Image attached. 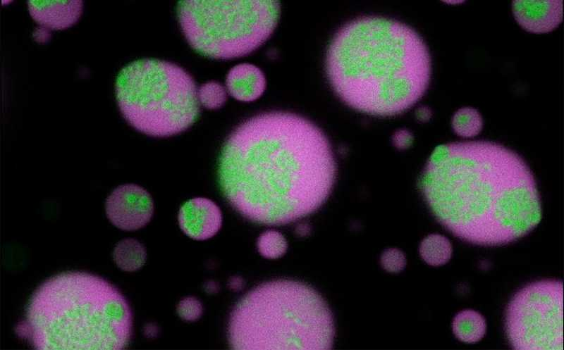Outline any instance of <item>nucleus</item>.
Here are the masks:
<instances>
[{
	"label": "nucleus",
	"instance_id": "nucleus-17",
	"mask_svg": "<svg viewBox=\"0 0 564 350\" xmlns=\"http://www.w3.org/2000/svg\"><path fill=\"white\" fill-rule=\"evenodd\" d=\"M483 127V119L479 112L472 107L458 109L452 118V127L454 132L462 137H472L477 135Z\"/></svg>",
	"mask_w": 564,
	"mask_h": 350
},
{
	"label": "nucleus",
	"instance_id": "nucleus-15",
	"mask_svg": "<svg viewBox=\"0 0 564 350\" xmlns=\"http://www.w3.org/2000/svg\"><path fill=\"white\" fill-rule=\"evenodd\" d=\"M147 253L144 246L137 239L126 238L114 246L113 258L118 268L133 272L142 268L146 261Z\"/></svg>",
	"mask_w": 564,
	"mask_h": 350
},
{
	"label": "nucleus",
	"instance_id": "nucleus-12",
	"mask_svg": "<svg viewBox=\"0 0 564 350\" xmlns=\"http://www.w3.org/2000/svg\"><path fill=\"white\" fill-rule=\"evenodd\" d=\"M27 6L32 18L47 30L69 27L78 21L82 9L81 1H29Z\"/></svg>",
	"mask_w": 564,
	"mask_h": 350
},
{
	"label": "nucleus",
	"instance_id": "nucleus-26",
	"mask_svg": "<svg viewBox=\"0 0 564 350\" xmlns=\"http://www.w3.org/2000/svg\"><path fill=\"white\" fill-rule=\"evenodd\" d=\"M443 2H444L445 4H449V5H458V4H463L465 2V1H462V0H447V1H443Z\"/></svg>",
	"mask_w": 564,
	"mask_h": 350
},
{
	"label": "nucleus",
	"instance_id": "nucleus-19",
	"mask_svg": "<svg viewBox=\"0 0 564 350\" xmlns=\"http://www.w3.org/2000/svg\"><path fill=\"white\" fill-rule=\"evenodd\" d=\"M200 104L207 109H218L226 102L227 93L224 87L214 81L202 85L197 90Z\"/></svg>",
	"mask_w": 564,
	"mask_h": 350
},
{
	"label": "nucleus",
	"instance_id": "nucleus-22",
	"mask_svg": "<svg viewBox=\"0 0 564 350\" xmlns=\"http://www.w3.org/2000/svg\"><path fill=\"white\" fill-rule=\"evenodd\" d=\"M393 145L398 149H406L410 147L414 141V137L411 132L407 130L402 129L396 131L392 138Z\"/></svg>",
	"mask_w": 564,
	"mask_h": 350
},
{
	"label": "nucleus",
	"instance_id": "nucleus-14",
	"mask_svg": "<svg viewBox=\"0 0 564 350\" xmlns=\"http://www.w3.org/2000/svg\"><path fill=\"white\" fill-rule=\"evenodd\" d=\"M453 332L460 341L475 343L485 335L486 323L484 318L474 310H463L454 317L452 323Z\"/></svg>",
	"mask_w": 564,
	"mask_h": 350
},
{
	"label": "nucleus",
	"instance_id": "nucleus-10",
	"mask_svg": "<svg viewBox=\"0 0 564 350\" xmlns=\"http://www.w3.org/2000/svg\"><path fill=\"white\" fill-rule=\"evenodd\" d=\"M181 230L195 240L213 237L221 229L222 214L219 207L207 198L197 197L186 201L178 213Z\"/></svg>",
	"mask_w": 564,
	"mask_h": 350
},
{
	"label": "nucleus",
	"instance_id": "nucleus-7",
	"mask_svg": "<svg viewBox=\"0 0 564 350\" xmlns=\"http://www.w3.org/2000/svg\"><path fill=\"white\" fill-rule=\"evenodd\" d=\"M177 15L188 43L216 59L245 56L271 36L280 15L277 1H181Z\"/></svg>",
	"mask_w": 564,
	"mask_h": 350
},
{
	"label": "nucleus",
	"instance_id": "nucleus-1",
	"mask_svg": "<svg viewBox=\"0 0 564 350\" xmlns=\"http://www.w3.org/2000/svg\"><path fill=\"white\" fill-rule=\"evenodd\" d=\"M336 175L334 156L321 130L281 111L257 115L237 127L218 165L220 189L231 206L267 225L288 224L317 211Z\"/></svg>",
	"mask_w": 564,
	"mask_h": 350
},
{
	"label": "nucleus",
	"instance_id": "nucleus-6",
	"mask_svg": "<svg viewBox=\"0 0 564 350\" xmlns=\"http://www.w3.org/2000/svg\"><path fill=\"white\" fill-rule=\"evenodd\" d=\"M115 94L124 119L149 136L179 134L198 118L200 103L192 77L167 61L145 58L118 72Z\"/></svg>",
	"mask_w": 564,
	"mask_h": 350
},
{
	"label": "nucleus",
	"instance_id": "nucleus-11",
	"mask_svg": "<svg viewBox=\"0 0 564 350\" xmlns=\"http://www.w3.org/2000/svg\"><path fill=\"white\" fill-rule=\"evenodd\" d=\"M512 11L515 20L525 30L536 34L547 33L555 30L563 20V1H513Z\"/></svg>",
	"mask_w": 564,
	"mask_h": 350
},
{
	"label": "nucleus",
	"instance_id": "nucleus-21",
	"mask_svg": "<svg viewBox=\"0 0 564 350\" xmlns=\"http://www.w3.org/2000/svg\"><path fill=\"white\" fill-rule=\"evenodd\" d=\"M381 263L387 271L398 273L405 268L406 258L400 250L389 249L383 253L381 257Z\"/></svg>",
	"mask_w": 564,
	"mask_h": 350
},
{
	"label": "nucleus",
	"instance_id": "nucleus-24",
	"mask_svg": "<svg viewBox=\"0 0 564 350\" xmlns=\"http://www.w3.org/2000/svg\"><path fill=\"white\" fill-rule=\"evenodd\" d=\"M228 286L232 291H240L244 286V280L238 276L231 277L228 280Z\"/></svg>",
	"mask_w": 564,
	"mask_h": 350
},
{
	"label": "nucleus",
	"instance_id": "nucleus-4",
	"mask_svg": "<svg viewBox=\"0 0 564 350\" xmlns=\"http://www.w3.org/2000/svg\"><path fill=\"white\" fill-rule=\"evenodd\" d=\"M125 298L88 273H59L42 282L27 304L18 334L37 349H122L132 335Z\"/></svg>",
	"mask_w": 564,
	"mask_h": 350
},
{
	"label": "nucleus",
	"instance_id": "nucleus-20",
	"mask_svg": "<svg viewBox=\"0 0 564 350\" xmlns=\"http://www.w3.org/2000/svg\"><path fill=\"white\" fill-rule=\"evenodd\" d=\"M176 310L180 318L188 322H194L202 316L203 306L198 299L186 296L179 301Z\"/></svg>",
	"mask_w": 564,
	"mask_h": 350
},
{
	"label": "nucleus",
	"instance_id": "nucleus-5",
	"mask_svg": "<svg viewBox=\"0 0 564 350\" xmlns=\"http://www.w3.org/2000/svg\"><path fill=\"white\" fill-rule=\"evenodd\" d=\"M332 314L312 287L290 280L260 284L235 304L228 324L232 349H329Z\"/></svg>",
	"mask_w": 564,
	"mask_h": 350
},
{
	"label": "nucleus",
	"instance_id": "nucleus-25",
	"mask_svg": "<svg viewBox=\"0 0 564 350\" xmlns=\"http://www.w3.org/2000/svg\"><path fill=\"white\" fill-rule=\"evenodd\" d=\"M204 288L207 292L209 294H213L217 292V289H219V286L217 283H216L215 282L209 281L207 283H206Z\"/></svg>",
	"mask_w": 564,
	"mask_h": 350
},
{
	"label": "nucleus",
	"instance_id": "nucleus-23",
	"mask_svg": "<svg viewBox=\"0 0 564 350\" xmlns=\"http://www.w3.org/2000/svg\"><path fill=\"white\" fill-rule=\"evenodd\" d=\"M415 116L421 122H427L431 118L432 112L429 107L421 106L416 110Z\"/></svg>",
	"mask_w": 564,
	"mask_h": 350
},
{
	"label": "nucleus",
	"instance_id": "nucleus-13",
	"mask_svg": "<svg viewBox=\"0 0 564 350\" xmlns=\"http://www.w3.org/2000/svg\"><path fill=\"white\" fill-rule=\"evenodd\" d=\"M229 94L241 101H252L259 98L266 88V79L257 66L243 63L234 66L226 77Z\"/></svg>",
	"mask_w": 564,
	"mask_h": 350
},
{
	"label": "nucleus",
	"instance_id": "nucleus-18",
	"mask_svg": "<svg viewBox=\"0 0 564 350\" xmlns=\"http://www.w3.org/2000/svg\"><path fill=\"white\" fill-rule=\"evenodd\" d=\"M257 247L259 253L263 257L268 259H276L284 255L288 248V244L281 232L269 230L259 235L257 242Z\"/></svg>",
	"mask_w": 564,
	"mask_h": 350
},
{
	"label": "nucleus",
	"instance_id": "nucleus-16",
	"mask_svg": "<svg viewBox=\"0 0 564 350\" xmlns=\"http://www.w3.org/2000/svg\"><path fill=\"white\" fill-rule=\"evenodd\" d=\"M452 253L450 242L446 237L439 234L428 235L422 241L419 246L422 258L432 266L446 264L450 259Z\"/></svg>",
	"mask_w": 564,
	"mask_h": 350
},
{
	"label": "nucleus",
	"instance_id": "nucleus-2",
	"mask_svg": "<svg viewBox=\"0 0 564 350\" xmlns=\"http://www.w3.org/2000/svg\"><path fill=\"white\" fill-rule=\"evenodd\" d=\"M419 187L438 222L472 244L511 243L532 231L541 218L540 195L529 167L517 153L496 142L436 146Z\"/></svg>",
	"mask_w": 564,
	"mask_h": 350
},
{
	"label": "nucleus",
	"instance_id": "nucleus-3",
	"mask_svg": "<svg viewBox=\"0 0 564 350\" xmlns=\"http://www.w3.org/2000/svg\"><path fill=\"white\" fill-rule=\"evenodd\" d=\"M326 73L347 105L379 116L400 114L424 94L431 61L410 26L381 17H362L343 26L326 54Z\"/></svg>",
	"mask_w": 564,
	"mask_h": 350
},
{
	"label": "nucleus",
	"instance_id": "nucleus-8",
	"mask_svg": "<svg viewBox=\"0 0 564 350\" xmlns=\"http://www.w3.org/2000/svg\"><path fill=\"white\" fill-rule=\"evenodd\" d=\"M505 327L515 349H562L563 282L544 280L520 289L508 305Z\"/></svg>",
	"mask_w": 564,
	"mask_h": 350
},
{
	"label": "nucleus",
	"instance_id": "nucleus-9",
	"mask_svg": "<svg viewBox=\"0 0 564 350\" xmlns=\"http://www.w3.org/2000/svg\"><path fill=\"white\" fill-rule=\"evenodd\" d=\"M110 222L124 230L143 227L151 220L154 203L150 194L142 187L125 184L114 189L105 203Z\"/></svg>",
	"mask_w": 564,
	"mask_h": 350
}]
</instances>
